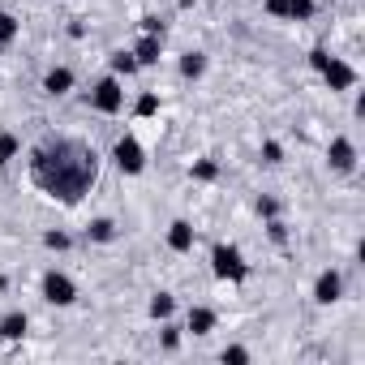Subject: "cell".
I'll list each match as a JSON object with an SVG mask.
<instances>
[{"instance_id": "1", "label": "cell", "mask_w": 365, "mask_h": 365, "mask_svg": "<svg viewBox=\"0 0 365 365\" xmlns=\"http://www.w3.org/2000/svg\"><path fill=\"white\" fill-rule=\"evenodd\" d=\"M99 176V159L91 146L73 138H48L31 150V180L61 202H78Z\"/></svg>"}, {"instance_id": "2", "label": "cell", "mask_w": 365, "mask_h": 365, "mask_svg": "<svg viewBox=\"0 0 365 365\" xmlns=\"http://www.w3.org/2000/svg\"><path fill=\"white\" fill-rule=\"evenodd\" d=\"M309 65L327 78V86H331V91H352V86H356V69H352V65H344L339 56H327L322 48H314V52H309Z\"/></svg>"}, {"instance_id": "3", "label": "cell", "mask_w": 365, "mask_h": 365, "mask_svg": "<svg viewBox=\"0 0 365 365\" xmlns=\"http://www.w3.org/2000/svg\"><path fill=\"white\" fill-rule=\"evenodd\" d=\"M91 108L95 112H103V116H116L120 108H125V91H120V82L116 78H99L95 86H91Z\"/></svg>"}, {"instance_id": "4", "label": "cell", "mask_w": 365, "mask_h": 365, "mask_svg": "<svg viewBox=\"0 0 365 365\" xmlns=\"http://www.w3.org/2000/svg\"><path fill=\"white\" fill-rule=\"evenodd\" d=\"M211 267H215V275H220V279H232V284L250 275V262L241 258V250H237V245H215Z\"/></svg>"}, {"instance_id": "5", "label": "cell", "mask_w": 365, "mask_h": 365, "mask_svg": "<svg viewBox=\"0 0 365 365\" xmlns=\"http://www.w3.org/2000/svg\"><path fill=\"white\" fill-rule=\"evenodd\" d=\"M112 159H116V168H120L125 176H138V172L146 168V150H142V142H138L133 133H125V138L112 146Z\"/></svg>"}, {"instance_id": "6", "label": "cell", "mask_w": 365, "mask_h": 365, "mask_svg": "<svg viewBox=\"0 0 365 365\" xmlns=\"http://www.w3.org/2000/svg\"><path fill=\"white\" fill-rule=\"evenodd\" d=\"M73 297H78V284L65 271H48L43 275V301L48 305H73Z\"/></svg>"}, {"instance_id": "7", "label": "cell", "mask_w": 365, "mask_h": 365, "mask_svg": "<svg viewBox=\"0 0 365 365\" xmlns=\"http://www.w3.org/2000/svg\"><path fill=\"white\" fill-rule=\"evenodd\" d=\"M327 159H331V172H352L356 168V146L348 138H335L331 150H327Z\"/></svg>"}, {"instance_id": "8", "label": "cell", "mask_w": 365, "mask_h": 365, "mask_svg": "<svg viewBox=\"0 0 365 365\" xmlns=\"http://www.w3.org/2000/svg\"><path fill=\"white\" fill-rule=\"evenodd\" d=\"M339 292H344L339 271H322V275H318V284H314V301H318V305H335V301H339Z\"/></svg>"}, {"instance_id": "9", "label": "cell", "mask_w": 365, "mask_h": 365, "mask_svg": "<svg viewBox=\"0 0 365 365\" xmlns=\"http://www.w3.org/2000/svg\"><path fill=\"white\" fill-rule=\"evenodd\" d=\"M43 91H48L52 99H61V95H69V91H73V69H65V65H56V69H48V78H43Z\"/></svg>"}, {"instance_id": "10", "label": "cell", "mask_w": 365, "mask_h": 365, "mask_svg": "<svg viewBox=\"0 0 365 365\" xmlns=\"http://www.w3.org/2000/svg\"><path fill=\"white\" fill-rule=\"evenodd\" d=\"M168 250H172V254H190V250H194V228H190L185 220H176V224L168 228Z\"/></svg>"}, {"instance_id": "11", "label": "cell", "mask_w": 365, "mask_h": 365, "mask_svg": "<svg viewBox=\"0 0 365 365\" xmlns=\"http://www.w3.org/2000/svg\"><path fill=\"white\" fill-rule=\"evenodd\" d=\"M26 327H31V318H26L22 309H14V314L0 318V335H5V339H22V335H26Z\"/></svg>"}, {"instance_id": "12", "label": "cell", "mask_w": 365, "mask_h": 365, "mask_svg": "<svg viewBox=\"0 0 365 365\" xmlns=\"http://www.w3.org/2000/svg\"><path fill=\"white\" fill-rule=\"evenodd\" d=\"M133 56H138V65H155L159 61V35H142L138 48H133Z\"/></svg>"}, {"instance_id": "13", "label": "cell", "mask_w": 365, "mask_h": 365, "mask_svg": "<svg viewBox=\"0 0 365 365\" xmlns=\"http://www.w3.org/2000/svg\"><path fill=\"white\" fill-rule=\"evenodd\" d=\"M211 327H215V309H207V305H194V309H190V331H194V335H207Z\"/></svg>"}, {"instance_id": "14", "label": "cell", "mask_w": 365, "mask_h": 365, "mask_svg": "<svg viewBox=\"0 0 365 365\" xmlns=\"http://www.w3.org/2000/svg\"><path fill=\"white\" fill-rule=\"evenodd\" d=\"M180 73H185V78H202L207 73V56L202 52H185V56H180Z\"/></svg>"}, {"instance_id": "15", "label": "cell", "mask_w": 365, "mask_h": 365, "mask_svg": "<svg viewBox=\"0 0 365 365\" xmlns=\"http://www.w3.org/2000/svg\"><path fill=\"white\" fill-rule=\"evenodd\" d=\"M138 69H142V65H138L133 52H112V73H116V78H120V73L129 78V73H138Z\"/></svg>"}, {"instance_id": "16", "label": "cell", "mask_w": 365, "mask_h": 365, "mask_svg": "<svg viewBox=\"0 0 365 365\" xmlns=\"http://www.w3.org/2000/svg\"><path fill=\"white\" fill-rule=\"evenodd\" d=\"M18 31H22V26H18V18L0 9V43H14V39H18Z\"/></svg>"}, {"instance_id": "17", "label": "cell", "mask_w": 365, "mask_h": 365, "mask_svg": "<svg viewBox=\"0 0 365 365\" xmlns=\"http://www.w3.org/2000/svg\"><path fill=\"white\" fill-rule=\"evenodd\" d=\"M18 150H22V142L14 133H0V168H5L9 159H18Z\"/></svg>"}, {"instance_id": "18", "label": "cell", "mask_w": 365, "mask_h": 365, "mask_svg": "<svg viewBox=\"0 0 365 365\" xmlns=\"http://www.w3.org/2000/svg\"><path fill=\"white\" fill-rule=\"evenodd\" d=\"M86 237H91V241H112V237H116V224H112V220H95V224L86 228Z\"/></svg>"}, {"instance_id": "19", "label": "cell", "mask_w": 365, "mask_h": 365, "mask_svg": "<svg viewBox=\"0 0 365 365\" xmlns=\"http://www.w3.org/2000/svg\"><path fill=\"white\" fill-rule=\"evenodd\" d=\"M138 116H155L159 112V95L155 91H146V95H138V108H133Z\"/></svg>"}, {"instance_id": "20", "label": "cell", "mask_w": 365, "mask_h": 365, "mask_svg": "<svg viewBox=\"0 0 365 365\" xmlns=\"http://www.w3.org/2000/svg\"><path fill=\"white\" fill-rule=\"evenodd\" d=\"M288 18H297V22L314 18V0H288Z\"/></svg>"}, {"instance_id": "21", "label": "cell", "mask_w": 365, "mask_h": 365, "mask_svg": "<svg viewBox=\"0 0 365 365\" xmlns=\"http://www.w3.org/2000/svg\"><path fill=\"white\" fill-rule=\"evenodd\" d=\"M262 163H284V146L279 142H262Z\"/></svg>"}, {"instance_id": "22", "label": "cell", "mask_w": 365, "mask_h": 365, "mask_svg": "<svg viewBox=\"0 0 365 365\" xmlns=\"http://www.w3.org/2000/svg\"><path fill=\"white\" fill-rule=\"evenodd\" d=\"M194 176H198V180H215V176H220V168H215L211 159H202V163H194Z\"/></svg>"}, {"instance_id": "23", "label": "cell", "mask_w": 365, "mask_h": 365, "mask_svg": "<svg viewBox=\"0 0 365 365\" xmlns=\"http://www.w3.org/2000/svg\"><path fill=\"white\" fill-rule=\"evenodd\" d=\"M150 314H155V318H168V314H172V297H163V292H159V297L150 301Z\"/></svg>"}, {"instance_id": "24", "label": "cell", "mask_w": 365, "mask_h": 365, "mask_svg": "<svg viewBox=\"0 0 365 365\" xmlns=\"http://www.w3.org/2000/svg\"><path fill=\"white\" fill-rule=\"evenodd\" d=\"M267 5V14H275V18H288V0H262Z\"/></svg>"}, {"instance_id": "25", "label": "cell", "mask_w": 365, "mask_h": 365, "mask_svg": "<svg viewBox=\"0 0 365 365\" xmlns=\"http://www.w3.org/2000/svg\"><path fill=\"white\" fill-rule=\"evenodd\" d=\"M43 241H48V245H52V250H69V237H65V232H48V237H43Z\"/></svg>"}, {"instance_id": "26", "label": "cell", "mask_w": 365, "mask_h": 365, "mask_svg": "<svg viewBox=\"0 0 365 365\" xmlns=\"http://www.w3.org/2000/svg\"><path fill=\"white\" fill-rule=\"evenodd\" d=\"M224 361H250V352H245V348H237V344H232V348H224Z\"/></svg>"}, {"instance_id": "27", "label": "cell", "mask_w": 365, "mask_h": 365, "mask_svg": "<svg viewBox=\"0 0 365 365\" xmlns=\"http://www.w3.org/2000/svg\"><path fill=\"white\" fill-rule=\"evenodd\" d=\"M0 48H5V43H0Z\"/></svg>"}]
</instances>
